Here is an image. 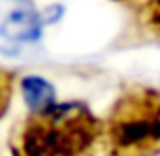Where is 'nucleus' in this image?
I'll return each instance as SVG.
<instances>
[{
	"mask_svg": "<svg viewBox=\"0 0 160 156\" xmlns=\"http://www.w3.org/2000/svg\"><path fill=\"white\" fill-rule=\"evenodd\" d=\"M10 73L8 71H2V116L8 109V99H10Z\"/></svg>",
	"mask_w": 160,
	"mask_h": 156,
	"instance_id": "423d86ee",
	"label": "nucleus"
},
{
	"mask_svg": "<svg viewBox=\"0 0 160 156\" xmlns=\"http://www.w3.org/2000/svg\"><path fill=\"white\" fill-rule=\"evenodd\" d=\"M140 24L148 33L160 37V0H148L140 10Z\"/></svg>",
	"mask_w": 160,
	"mask_h": 156,
	"instance_id": "39448f33",
	"label": "nucleus"
},
{
	"mask_svg": "<svg viewBox=\"0 0 160 156\" xmlns=\"http://www.w3.org/2000/svg\"><path fill=\"white\" fill-rule=\"evenodd\" d=\"M106 156H154L160 152V89L130 87L103 120Z\"/></svg>",
	"mask_w": 160,
	"mask_h": 156,
	"instance_id": "f03ea898",
	"label": "nucleus"
},
{
	"mask_svg": "<svg viewBox=\"0 0 160 156\" xmlns=\"http://www.w3.org/2000/svg\"><path fill=\"white\" fill-rule=\"evenodd\" d=\"M116 2H128V0H116Z\"/></svg>",
	"mask_w": 160,
	"mask_h": 156,
	"instance_id": "0eeeda50",
	"label": "nucleus"
},
{
	"mask_svg": "<svg viewBox=\"0 0 160 156\" xmlns=\"http://www.w3.org/2000/svg\"><path fill=\"white\" fill-rule=\"evenodd\" d=\"M103 122L81 102L32 112L10 138L12 156H85L102 140Z\"/></svg>",
	"mask_w": 160,
	"mask_h": 156,
	"instance_id": "f257e3e1",
	"label": "nucleus"
},
{
	"mask_svg": "<svg viewBox=\"0 0 160 156\" xmlns=\"http://www.w3.org/2000/svg\"><path fill=\"white\" fill-rule=\"evenodd\" d=\"M43 16L37 14L32 6H18L12 8L2 20V33L4 39L18 41V43H35L39 41L41 31H43Z\"/></svg>",
	"mask_w": 160,
	"mask_h": 156,
	"instance_id": "7ed1b4c3",
	"label": "nucleus"
},
{
	"mask_svg": "<svg viewBox=\"0 0 160 156\" xmlns=\"http://www.w3.org/2000/svg\"><path fill=\"white\" fill-rule=\"evenodd\" d=\"M20 93L31 112H41L55 105V87L39 75H28L20 81Z\"/></svg>",
	"mask_w": 160,
	"mask_h": 156,
	"instance_id": "20e7f679",
	"label": "nucleus"
}]
</instances>
